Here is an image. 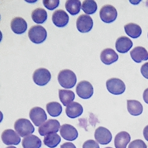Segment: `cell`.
Returning <instances> with one entry per match:
<instances>
[{
    "label": "cell",
    "instance_id": "obj_12",
    "mask_svg": "<svg viewBox=\"0 0 148 148\" xmlns=\"http://www.w3.org/2000/svg\"><path fill=\"white\" fill-rule=\"evenodd\" d=\"M1 139L6 145H18L21 142V138L18 133L12 129H6L3 132Z\"/></svg>",
    "mask_w": 148,
    "mask_h": 148
},
{
    "label": "cell",
    "instance_id": "obj_21",
    "mask_svg": "<svg viewBox=\"0 0 148 148\" xmlns=\"http://www.w3.org/2000/svg\"><path fill=\"white\" fill-rule=\"evenodd\" d=\"M23 148H40L42 147V140L35 135H29L22 140Z\"/></svg>",
    "mask_w": 148,
    "mask_h": 148
},
{
    "label": "cell",
    "instance_id": "obj_9",
    "mask_svg": "<svg viewBox=\"0 0 148 148\" xmlns=\"http://www.w3.org/2000/svg\"><path fill=\"white\" fill-rule=\"evenodd\" d=\"M76 92L79 97L84 99H90L94 94V88L92 85L86 80H83L77 84Z\"/></svg>",
    "mask_w": 148,
    "mask_h": 148
},
{
    "label": "cell",
    "instance_id": "obj_14",
    "mask_svg": "<svg viewBox=\"0 0 148 148\" xmlns=\"http://www.w3.org/2000/svg\"><path fill=\"white\" fill-rule=\"evenodd\" d=\"M69 16L65 11L58 10L52 14V21L57 27H64L68 24Z\"/></svg>",
    "mask_w": 148,
    "mask_h": 148
},
{
    "label": "cell",
    "instance_id": "obj_11",
    "mask_svg": "<svg viewBox=\"0 0 148 148\" xmlns=\"http://www.w3.org/2000/svg\"><path fill=\"white\" fill-rule=\"evenodd\" d=\"M94 137L96 142L102 145H106L109 144L112 139L111 132L107 128L103 127H99L96 129Z\"/></svg>",
    "mask_w": 148,
    "mask_h": 148
},
{
    "label": "cell",
    "instance_id": "obj_30",
    "mask_svg": "<svg viewBox=\"0 0 148 148\" xmlns=\"http://www.w3.org/2000/svg\"><path fill=\"white\" fill-rule=\"evenodd\" d=\"M60 3L59 0H43V4L47 9L49 10H53L57 8Z\"/></svg>",
    "mask_w": 148,
    "mask_h": 148
},
{
    "label": "cell",
    "instance_id": "obj_37",
    "mask_svg": "<svg viewBox=\"0 0 148 148\" xmlns=\"http://www.w3.org/2000/svg\"><path fill=\"white\" fill-rule=\"evenodd\" d=\"M6 148H16V147H14V146H11L6 147Z\"/></svg>",
    "mask_w": 148,
    "mask_h": 148
},
{
    "label": "cell",
    "instance_id": "obj_24",
    "mask_svg": "<svg viewBox=\"0 0 148 148\" xmlns=\"http://www.w3.org/2000/svg\"><path fill=\"white\" fill-rule=\"evenodd\" d=\"M58 95L60 101L64 106H68L75 99V94L69 90H59Z\"/></svg>",
    "mask_w": 148,
    "mask_h": 148
},
{
    "label": "cell",
    "instance_id": "obj_39",
    "mask_svg": "<svg viewBox=\"0 0 148 148\" xmlns=\"http://www.w3.org/2000/svg\"><path fill=\"white\" fill-rule=\"evenodd\" d=\"M147 37H148V34H147Z\"/></svg>",
    "mask_w": 148,
    "mask_h": 148
},
{
    "label": "cell",
    "instance_id": "obj_4",
    "mask_svg": "<svg viewBox=\"0 0 148 148\" xmlns=\"http://www.w3.org/2000/svg\"><path fill=\"white\" fill-rule=\"evenodd\" d=\"M99 15L102 21L104 23H110L116 20L117 12L113 6L106 5L102 7V8L100 10Z\"/></svg>",
    "mask_w": 148,
    "mask_h": 148
},
{
    "label": "cell",
    "instance_id": "obj_28",
    "mask_svg": "<svg viewBox=\"0 0 148 148\" xmlns=\"http://www.w3.org/2000/svg\"><path fill=\"white\" fill-rule=\"evenodd\" d=\"M61 141V138L57 133H53L46 136L43 139L44 144L47 147L53 148L57 147Z\"/></svg>",
    "mask_w": 148,
    "mask_h": 148
},
{
    "label": "cell",
    "instance_id": "obj_17",
    "mask_svg": "<svg viewBox=\"0 0 148 148\" xmlns=\"http://www.w3.org/2000/svg\"><path fill=\"white\" fill-rule=\"evenodd\" d=\"M132 59L136 63H140L148 60V52L145 48L136 47L130 52Z\"/></svg>",
    "mask_w": 148,
    "mask_h": 148
},
{
    "label": "cell",
    "instance_id": "obj_7",
    "mask_svg": "<svg viewBox=\"0 0 148 148\" xmlns=\"http://www.w3.org/2000/svg\"><path fill=\"white\" fill-rule=\"evenodd\" d=\"M106 87L110 93L114 95H121L125 90V86L123 81L117 78H112L107 80Z\"/></svg>",
    "mask_w": 148,
    "mask_h": 148
},
{
    "label": "cell",
    "instance_id": "obj_5",
    "mask_svg": "<svg viewBox=\"0 0 148 148\" xmlns=\"http://www.w3.org/2000/svg\"><path fill=\"white\" fill-rule=\"evenodd\" d=\"M60 123L55 119H49L38 128V132L40 136H46L53 133H57L60 127Z\"/></svg>",
    "mask_w": 148,
    "mask_h": 148
},
{
    "label": "cell",
    "instance_id": "obj_33",
    "mask_svg": "<svg viewBox=\"0 0 148 148\" xmlns=\"http://www.w3.org/2000/svg\"><path fill=\"white\" fill-rule=\"evenodd\" d=\"M140 72H141L144 77L148 79V62L145 63L142 65L141 68H140Z\"/></svg>",
    "mask_w": 148,
    "mask_h": 148
},
{
    "label": "cell",
    "instance_id": "obj_25",
    "mask_svg": "<svg viewBox=\"0 0 148 148\" xmlns=\"http://www.w3.org/2000/svg\"><path fill=\"white\" fill-rule=\"evenodd\" d=\"M32 18L36 23L42 24L47 19V13L43 8H36L32 13Z\"/></svg>",
    "mask_w": 148,
    "mask_h": 148
},
{
    "label": "cell",
    "instance_id": "obj_8",
    "mask_svg": "<svg viewBox=\"0 0 148 148\" xmlns=\"http://www.w3.org/2000/svg\"><path fill=\"white\" fill-rule=\"evenodd\" d=\"M29 118L36 126H40L47 119V114L41 107H35L32 108L29 114Z\"/></svg>",
    "mask_w": 148,
    "mask_h": 148
},
{
    "label": "cell",
    "instance_id": "obj_32",
    "mask_svg": "<svg viewBox=\"0 0 148 148\" xmlns=\"http://www.w3.org/2000/svg\"><path fill=\"white\" fill-rule=\"evenodd\" d=\"M82 148H100L99 144L94 140H87L83 144Z\"/></svg>",
    "mask_w": 148,
    "mask_h": 148
},
{
    "label": "cell",
    "instance_id": "obj_18",
    "mask_svg": "<svg viewBox=\"0 0 148 148\" xmlns=\"http://www.w3.org/2000/svg\"><path fill=\"white\" fill-rule=\"evenodd\" d=\"M119 56L112 49H106L101 53V60L103 64L110 65L118 60Z\"/></svg>",
    "mask_w": 148,
    "mask_h": 148
},
{
    "label": "cell",
    "instance_id": "obj_10",
    "mask_svg": "<svg viewBox=\"0 0 148 148\" xmlns=\"http://www.w3.org/2000/svg\"><path fill=\"white\" fill-rule=\"evenodd\" d=\"M93 20L87 14H81L77 18L76 21L77 28L81 33H87L90 32L93 27Z\"/></svg>",
    "mask_w": 148,
    "mask_h": 148
},
{
    "label": "cell",
    "instance_id": "obj_38",
    "mask_svg": "<svg viewBox=\"0 0 148 148\" xmlns=\"http://www.w3.org/2000/svg\"><path fill=\"white\" fill-rule=\"evenodd\" d=\"M105 148H112V147H105Z\"/></svg>",
    "mask_w": 148,
    "mask_h": 148
},
{
    "label": "cell",
    "instance_id": "obj_26",
    "mask_svg": "<svg viewBox=\"0 0 148 148\" xmlns=\"http://www.w3.org/2000/svg\"><path fill=\"white\" fill-rule=\"evenodd\" d=\"M82 8L81 2L79 0H69L65 3V8L66 11L72 15L74 16L80 12Z\"/></svg>",
    "mask_w": 148,
    "mask_h": 148
},
{
    "label": "cell",
    "instance_id": "obj_27",
    "mask_svg": "<svg viewBox=\"0 0 148 148\" xmlns=\"http://www.w3.org/2000/svg\"><path fill=\"white\" fill-rule=\"evenodd\" d=\"M48 113L51 117H58L62 112V107L60 103L57 102H51L48 103L46 106Z\"/></svg>",
    "mask_w": 148,
    "mask_h": 148
},
{
    "label": "cell",
    "instance_id": "obj_6",
    "mask_svg": "<svg viewBox=\"0 0 148 148\" xmlns=\"http://www.w3.org/2000/svg\"><path fill=\"white\" fill-rule=\"evenodd\" d=\"M51 77V73L49 70L45 68H40L33 73V80L38 86H44L50 82Z\"/></svg>",
    "mask_w": 148,
    "mask_h": 148
},
{
    "label": "cell",
    "instance_id": "obj_31",
    "mask_svg": "<svg viewBox=\"0 0 148 148\" xmlns=\"http://www.w3.org/2000/svg\"><path fill=\"white\" fill-rule=\"evenodd\" d=\"M128 148H147V146L143 140L136 139L129 144Z\"/></svg>",
    "mask_w": 148,
    "mask_h": 148
},
{
    "label": "cell",
    "instance_id": "obj_3",
    "mask_svg": "<svg viewBox=\"0 0 148 148\" xmlns=\"http://www.w3.org/2000/svg\"><path fill=\"white\" fill-rule=\"evenodd\" d=\"M47 32L45 28L40 25H34L29 28L28 37L30 41L36 44L43 43L47 38Z\"/></svg>",
    "mask_w": 148,
    "mask_h": 148
},
{
    "label": "cell",
    "instance_id": "obj_36",
    "mask_svg": "<svg viewBox=\"0 0 148 148\" xmlns=\"http://www.w3.org/2000/svg\"><path fill=\"white\" fill-rule=\"evenodd\" d=\"M143 135L145 139L147 140V141H148V125H146V126L144 129Z\"/></svg>",
    "mask_w": 148,
    "mask_h": 148
},
{
    "label": "cell",
    "instance_id": "obj_20",
    "mask_svg": "<svg viewBox=\"0 0 148 148\" xmlns=\"http://www.w3.org/2000/svg\"><path fill=\"white\" fill-rule=\"evenodd\" d=\"M130 140V134L125 131H122L116 136L114 139V145L116 148H126Z\"/></svg>",
    "mask_w": 148,
    "mask_h": 148
},
{
    "label": "cell",
    "instance_id": "obj_23",
    "mask_svg": "<svg viewBox=\"0 0 148 148\" xmlns=\"http://www.w3.org/2000/svg\"><path fill=\"white\" fill-rule=\"evenodd\" d=\"M124 30L126 34L132 38H137L142 34V29L138 25L131 23L124 26Z\"/></svg>",
    "mask_w": 148,
    "mask_h": 148
},
{
    "label": "cell",
    "instance_id": "obj_22",
    "mask_svg": "<svg viewBox=\"0 0 148 148\" xmlns=\"http://www.w3.org/2000/svg\"><path fill=\"white\" fill-rule=\"evenodd\" d=\"M127 110L132 116H138L140 115L143 111V107L140 102L136 100H128Z\"/></svg>",
    "mask_w": 148,
    "mask_h": 148
},
{
    "label": "cell",
    "instance_id": "obj_16",
    "mask_svg": "<svg viewBox=\"0 0 148 148\" xmlns=\"http://www.w3.org/2000/svg\"><path fill=\"white\" fill-rule=\"evenodd\" d=\"M133 45V43L130 38L127 36H121L116 42V49L121 53H127L130 50Z\"/></svg>",
    "mask_w": 148,
    "mask_h": 148
},
{
    "label": "cell",
    "instance_id": "obj_19",
    "mask_svg": "<svg viewBox=\"0 0 148 148\" xmlns=\"http://www.w3.org/2000/svg\"><path fill=\"white\" fill-rule=\"evenodd\" d=\"M83 107L78 102H72L66 106L65 112L66 116L71 119H75L82 115L83 113Z\"/></svg>",
    "mask_w": 148,
    "mask_h": 148
},
{
    "label": "cell",
    "instance_id": "obj_34",
    "mask_svg": "<svg viewBox=\"0 0 148 148\" xmlns=\"http://www.w3.org/2000/svg\"><path fill=\"white\" fill-rule=\"evenodd\" d=\"M60 148H77L72 143H65L60 146Z\"/></svg>",
    "mask_w": 148,
    "mask_h": 148
},
{
    "label": "cell",
    "instance_id": "obj_1",
    "mask_svg": "<svg viewBox=\"0 0 148 148\" xmlns=\"http://www.w3.org/2000/svg\"><path fill=\"white\" fill-rule=\"evenodd\" d=\"M58 81L62 87L71 88L75 86L77 83V76L72 70L65 69L59 72Z\"/></svg>",
    "mask_w": 148,
    "mask_h": 148
},
{
    "label": "cell",
    "instance_id": "obj_2",
    "mask_svg": "<svg viewBox=\"0 0 148 148\" xmlns=\"http://www.w3.org/2000/svg\"><path fill=\"white\" fill-rule=\"evenodd\" d=\"M14 130L21 137L28 136L35 131V127L29 120L27 119H18L14 124Z\"/></svg>",
    "mask_w": 148,
    "mask_h": 148
},
{
    "label": "cell",
    "instance_id": "obj_35",
    "mask_svg": "<svg viewBox=\"0 0 148 148\" xmlns=\"http://www.w3.org/2000/svg\"><path fill=\"white\" fill-rule=\"evenodd\" d=\"M143 99L144 101L148 104V88L144 91L143 93Z\"/></svg>",
    "mask_w": 148,
    "mask_h": 148
},
{
    "label": "cell",
    "instance_id": "obj_13",
    "mask_svg": "<svg viewBox=\"0 0 148 148\" xmlns=\"http://www.w3.org/2000/svg\"><path fill=\"white\" fill-rule=\"evenodd\" d=\"M60 135L63 138L69 141H73L78 138V131L73 125L65 124L62 125L60 129Z\"/></svg>",
    "mask_w": 148,
    "mask_h": 148
},
{
    "label": "cell",
    "instance_id": "obj_29",
    "mask_svg": "<svg viewBox=\"0 0 148 148\" xmlns=\"http://www.w3.org/2000/svg\"><path fill=\"white\" fill-rule=\"evenodd\" d=\"M82 10L87 14H94L97 10V3L95 1H84L82 5Z\"/></svg>",
    "mask_w": 148,
    "mask_h": 148
},
{
    "label": "cell",
    "instance_id": "obj_15",
    "mask_svg": "<svg viewBox=\"0 0 148 148\" xmlns=\"http://www.w3.org/2000/svg\"><path fill=\"white\" fill-rule=\"evenodd\" d=\"M27 23L23 18L16 17L11 21V28L12 31L18 35L24 33L27 29Z\"/></svg>",
    "mask_w": 148,
    "mask_h": 148
}]
</instances>
